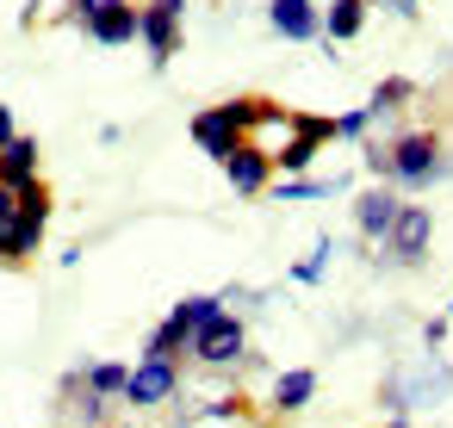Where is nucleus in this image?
<instances>
[{"mask_svg": "<svg viewBox=\"0 0 453 428\" xmlns=\"http://www.w3.org/2000/svg\"><path fill=\"white\" fill-rule=\"evenodd\" d=\"M441 168H447V156H441V131L410 125V131H397V137L385 143V180H391V187H403V193L434 187V180H441Z\"/></svg>", "mask_w": 453, "mask_h": 428, "instance_id": "1", "label": "nucleus"}, {"mask_svg": "<svg viewBox=\"0 0 453 428\" xmlns=\"http://www.w3.org/2000/svg\"><path fill=\"white\" fill-rule=\"evenodd\" d=\"M218 310H224V298H218V292L180 298V304H174V310H168V317H162L150 335H143V354H174V360H180V354H187V341H193V335H199V329H205Z\"/></svg>", "mask_w": 453, "mask_h": 428, "instance_id": "2", "label": "nucleus"}, {"mask_svg": "<svg viewBox=\"0 0 453 428\" xmlns=\"http://www.w3.org/2000/svg\"><path fill=\"white\" fill-rule=\"evenodd\" d=\"M187 354H193L199 366H211V372H236V366H249V323H242L236 310H218V317L187 341Z\"/></svg>", "mask_w": 453, "mask_h": 428, "instance_id": "3", "label": "nucleus"}, {"mask_svg": "<svg viewBox=\"0 0 453 428\" xmlns=\"http://www.w3.org/2000/svg\"><path fill=\"white\" fill-rule=\"evenodd\" d=\"M174 397H180V360H174V354H143V360L131 366L119 403H131V409H162V403H174Z\"/></svg>", "mask_w": 453, "mask_h": 428, "instance_id": "4", "label": "nucleus"}, {"mask_svg": "<svg viewBox=\"0 0 453 428\" xmlns=\"http://www.w3.org/2000/svg\"><path fill=\"white\" fill-rule=\"evenodd\" d=\"M44 230H50V187L32 180V187L19 193V218H13V230L0 236V242H7V267L32 261V255L44 248Z\"/></svg>", "mask_w": 453, "mask_h": 428, "instance_id": "5", "label": "nucleus"}, {"mask_svg": "<svg viewBox=\"0 0 453 428\" xmlns=\"http://www.w3.org/2000/svg\"><path fill=\"white\" fill-rule=\"evenodd\" d=\"M428 236H434V218H428V205H397V224L385 230L379 255H385L391 267H422V255H428Z\"/></svg>", "mask_w": 453, "mask_h": 428, "instance_id": "6", "label": "nucleus"}, {"mask_svg": "<svg viewBox=\"0 0 453 428\" xmlns=\"http://www.w3.org/2000/svg\"><path fill=\"white\" fill-rule=\"evenodd\" d=\"M323 143H335V137H329V118H323V112H292V137L280 143L273 168H280V174H311V162H317Z\"/></svg>", "mask_w": 453, "mask_h": 428, "instance_id": "7", "label": "nucleus"}, {"mask_svg": "<svg viewBox=\"0 0 453 428\" xmlns=\"http://www.w3.org/2000/svg\"><path fill=\"white\" fill-rule=\"evenodd\" d=\"M187 131H193L199 156H211L218 168H224V162H230V156H236L242 143H249V131H242V125L230 118V106H205V112H199V118L187 125Z\"/></svg>", "mask_w": 453, "mask_h": 428, "instance_id": "8", "label": "nucleus"}, {"mask_svg": "<svg viewBox=\"0 0 453 428\" xmlns=\"http://www.w3.org/2000/svg\"><path fill=\"white\" fill-rule=\"evenodd\" d=\"M267 26L286 44H311V38H323V7L317 0H267Z\"/></svg>", "mask_w": 453, "mask_h": 428, "instance_id": "9", "label": "nucleus"}, {"mask_svg": "<svg viewBox=\"0 0 453 428\" xmlns=\"http://www.w3.org/2000/svg\"><path fill=\"white\" fill-rule=\"evenodd\" d=\"M224 180H230L236 199H261V193L273 187V156H267L261 143H242V149L224 162Z\"/></svg>", "mask_w": 453, "mask_h": 428, "instance_id": "10", "label": "nucleus"}, {"mask_svg": "<svg viewBox=\"0 0 453 428\" xmlns=\"http://www.w3.org/2000/svg\"><path fill=\"white\" fill-rule=\"evenodd\" d=\"M397 193H385V187H366V193H354V230H360V242L372 248V242H385V230L397 224Z\"/></svg>", "mask_w": 453, "mask_h": 428, "instance_id": "11", "label": "nucleus"}, {"mask_svg": "<svg viewBox=\"0 0 453 428\" xmlns=\"http://www.w3.org/2000/svg\"><path fill=\"white\" fill-rule=\"evenodd\" d=\"M137 44L150 50L156 69H168L174 50H180V19H168L162 7H137Z\"/></svg>", "mask_w": 453, "mask_h": 428, "instance_id": "12", "label": "nucleus"}, {"mask_svg": "<svg viewBox=\"0 0 453 428\" xmlns=\"http://www.w3.org/2000/svg\"><path fill=\"white\" fill-rule=\"evenodd\" d=\"M32 180H38V137L32 131H13L7 143H0V187L26 193Z\"/></svg>", "mask_w": 453, "mask_h": 428, "instance_id": "13", "label": "nucleus"}, {"mask_svg": "<svg viewBox=\"0 0 453 428\" xmlns=\"http://www.w3.org/2000/svg\"><path fill=\"white\" fill-rule=\"evenodd\" d=\"M63 403L75 409L81 428H106V416H112V397H100V391L88 385V366H69V372H63Z\"/></svg>", "mask_w": 453, "mask_h": 428, "instance_id": "14", "label": "nucleus"}, {"mask_svg": "<svg viewBox=\"0 0 453 428\" xmlns=\"http://www.w3.org/2000/svg\"><path fill=\"white\" fill-rule=\"evenodd\" d=\"M311 397H317V372H311V366H286V372L267 385V409H273V416H298Z\"/></svg>", "mask_w": 453, "mask_h": 428, "instance_id": "15", "label": "nucleus"}, {"mask_svg": "<svg viewBox=\"0 0 453 428\" xmlns=\"http://www.w3.org/2000/svg\"><path fill=\"white\" fill-rule=\"evenodd\" d=\"M360 32H366V0H329L323 7V38L329 44H348Z\"/></svg>", "mask_w": 453, "mask_h": 428, "instance_id": "16", "label": "nucleus"}, {"mask_svg": "<svg viewBox=\"0 0 453 428\" xmlns=\"http://www.w3.org/2000/svg\"><path fill=\"white\" fill-rule=\"evenodd\" d=\"M88 38H94V44H106V50H119V44H137V7L125 0L119 13H100V19H88Z\"/></svg>", "mask_w": 453, "mask_h": 428, "instance_id": "17", "label": "nucleus"}, {"mask_svg": "<svg viewBox=\"0 0 453 428\" xmlns=\"http://www.w3.org/2000/svg\"><path fill=\"white\" fill-rule=\"evenodd\" d=\"M410 100H416V81H410V75H391V81H379V88H372V100H366L360 112H366V118L379 125V118H391V112H403Z\"/></svg>", "mask_w": 453, "mask_h": 428, "instance_id": "18", "label": "nucleus"}, {"mask_svg": "<svg viewBox=\"0 0 453 428\" xmlns=\"http://www.w3.org/2000/svg\"><path fill=\"white\" fill-rule=\"evenodd\" d=\"M280 205H311V199H335V193H348V180H273L267 187Z\"/></svg>", "mask_w": 453, "mask_h": 428, "instance_id": "19", "label": "nucleus"}, {"mask_svg": "<svg viewBox=\"0 0 453 428\" xmlns=\"http://www.w3.org/2000/svg\"><path fill=\"white\" fill-rule=\"evenodd\" d=\"M125 378H131V366H125V360H94V366H88V385H94L100 397H112V403L125 397Z\"/></svg>", "mask_w": 453, "mask_h": 428, "instance_id": "20", "label": "nucleus"}, {"mask_svg": "<svg viewBox=\"0 0 453 428\" xmlns=\"http://www.w3.org/2000/svg\"><path fill=\"white\" fill-rule=\"evenodd\" d=\"M329 255H335V242H329V236H317V248H311L304 261H292V279H298V286H317V279H323V267H329Z\"/></svg>", "mask_w": 453, "mask_h": 428, "instance_id": "21", "label": "nucleus"}, {"mask_svg": "<svg viewBox=\"0 0 453 428\" xmlns=\"http://www.w3.org/2000/svg\"><path fill=\"white\" fill-rule=\"evenodd\" d=\"M366 125H372V118H366V112L354 106V112L329 118V137H335V143H366Z\"/></svg>", "mask_w": 453, "mask_h": 428, "instance_id": "22", "label": "nucleus"}, {"mask_svg": "<svg viewBox=\"0 0 453 428\" xmlns=\"http://www.w3.org/2000/svg\"><path fill=\"white\" fill-rule=\"evenodd\" d=\"M119 7H125V0H69V13H75L81 26H88V19H100V13H119Z\"/></svg>", "mask_w": 453, "mask_h": 428, "instance_id": "23", "label": "nucleus"}, {"mask_svg": "<svg viewBox=\"0 0 453 428\" xmlns=\"http://www.w3.org/2000/svg\"><path fill=\"white\" fill-rule=\"evenodd\" d=\"M422 341H428V348H441V341H447V317H434V323L422 329Z\"/></svg>", "mask_w": 453, "mask_h": 428, "instance_id": "24", "label": "nucleus"}, {"mask_svg": "<svg viewBox=\"0 0 453 428\" xmlns=\"http://www.w3.org/2000/svg\"><path fill=\"white\" fill-rule=\"evenodd\" d=\"M150 7H162L168 19H180V13H187V0H150Z\"/></svg>", "mask_w": 453, "mask_h": 428, "instance_id": "25", "label": "nucleus"}, {"mask_svg": "<svg viewBox=\"0 0 453 428\" xmlns=\"http://www.w3.org/2000/svg\"><path fill=\"white\" fill-rule=\"evenodd\" d=\"M13 131H19V125H13V112H7V106H0V143H7Z\"/></svg>", "mask_w": 453, "mask_h": 428, "instance_id": "26", "label": "nucleus"}, {"mask_svg": "<svg viewBox=\"0 0 453 428\" xmlns=\"http://www.w3.org/2000/svg\"><path fill=\"white\" fill-rule=\"evenodd\" d=\"M385 428H410V416H391V422H385Z\"/></svg>", "mask_w": 453, "mask_h": 428, "instance_id": "27", "label": "nucleus"}, {"mask_svg": "<svg viewBox=\"0 0 453 428\" xmlns=\"http://www.w3.org/2000/svg\"><path fill=\"white\" fill-rule=\"evenodd\" d=\"M366 7H391V13H397V0H366Z\"/></svg>", "mask_w": 453, "mask_h": 428, "instance_id": "28", "label": "nucleus"}, {"mask_svg": "<svg viewBox=\"0 0 453 428\" xmlns=\"http://www.w3.org/2000/svg\"><path fill=\"white\" fill-rule=\"evenodd\" d=\"M106 428H125V422H106Z\"/></svg>", "mask_w": 453, "mask_h": 428, "instance_id": "29", "label": "nucleus"}, {"mask_svg": "<svg viewBox=\"0 0 453 428\" xmlns=\"http://www.w3.org/2000/svg\"><path fill=\"white\" fill-rule=\"evenodd\" d=\"M447 317H453V304H447Z\"/></svg>", "mask_w": 453, "mask_h": 428, "instance_id": "30", "label": "nucleus"}]
</instances>
